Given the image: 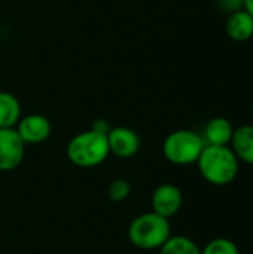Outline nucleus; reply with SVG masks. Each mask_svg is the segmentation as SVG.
Segmentation results:
<instances>
[{"label": "nucleus", "mask_w": 253, "mask_h": 254, "mask_svg": "<svg viewBox=\"0 0 253 254\" xmlns=\"http://www.w3.org/2000/svg\"><path fill=\"white\" fill-rule=\"evenodd\" d=\"M69 161L81 168H92L103 164L110 150L107 143V134L97 129H89L76 134L67 144Z\"/></svg>", "instance_id": "2"}, {"label": "nucleus", "mask_w": 253, "mask_h": 254, "mask_svg": "<svg viewBox=\"0 0 253 254\" xmlns=\"http://www.w3.org/2000/svg\"><path fill=\"white\" fill-rule=\"evenodd\" d=\"M130 243L140 250H160L171 237L170 219L154 211L137 216L127 231Z\"/></svg>", "instance_id": "3"}, {"label": "nucleus", "mask_w": 253, "mask_h": 254, "mask_svg": "<svg viewBox=\"0 0 253 254\" xmlns=\"http://www.w3.org/2000/svg\"><path fill=\"white\" fill-rule=\"evenodd\" d=\"M245 10H248L253 16V0H245Z\"/></svg>", "instance_id": "17"}, {"label": "nucleus", "mask_w": 253, "mask_h": 254, "mask_svg": "<svg viewBox=\"0 0 253 254\" xmlns=\"http://www.w3.org/2000/svg\"><path fill=\"white\" fill-rule=\"evenodd\" d=\"M151 205L154 213L166 219H171L183 205V193L173 183L160 185L151 196Z\"/></svg>", "instance_id": "6"}, {"label": "nucleus", "mask_w": 253, "mask_h": 254, "mask_svg": "<svg viewBox=\"0 0 253 254\" xmlns=\"http://www.w3.org/2000/svg\"><path fill=\"white\" fill-rule=\"evenodd\" d=\"M160 254H201V249L188 237L171 235L160 249Z\"/></svg>", "instance_id": "13"}, {"label": "nucleus", "mask_w": 253, "mask_h": 254, "mask_svg": "<svg viewBox=\"0 0 253 254\" xmlns=\"http://www.w3.org/2000/svg\"><path fill=\"white\" fill-rule=\"evenodd\" d=\"M206 143L200 134L191 129H177L169 134L163 143L164 158L174 165H192L198 161Z\"/></svg>", "instance_id": "4"}, {"label": "nucleus", "mask_w": 253, "mask_h": 254, "mask_svg": "<svg viewBox=\"0 0 253 254\" xmlns=\"http://www.w3.org/2000/svg\"><path fill=\"white\" fill-rule=\"evenodd\" d=\"M227 34L236 42H246L253 37V16L245 9L230 13L227 19Z\"/></svg>", "instance_id": "11"}, {"label": "nucleus", "mask_w": 253, "mask_h": 254, "mask_svg": "<svg viewBox=\"0 0 253 254\" xmlns=\"http://www.w3.org/2000/svg\"><path fill=\"white\" fill-rule=\"evenodd\" d=\"M130 192H131L130 183L127 180H124V179H116L109 185L107 196L113 202H122L130 196Z\"/></svg>", "instance_id": "15"}, {"label": "nucleus", "mask_w": 253, "mask_h": 254, "mask_svg": "<svg viewBox=\"0 0 253 254\" xmlns=\"http://www.w3.org/2000/svg\"><path fill=\"white\" fill-rule=\"evenodd\" d=\"M252 119H253V109H252Z\"/></svg>", "instance_id": "18"}, {"label": "nucleus", "mask_w": 253, "mask_h": 254, "mask_svg": "<svg viewBox=\"0 0 253 254\" xmlns=\"http://www.w3.org/2000/svg\"><path fill=\"white\" fill-rule=\"evenodd\" d=\"M109 150L118 158H133L140 149V138L128 127H115L107 132Z\"/></svg>", "instance_id": "8"}, {"label": "nucleus", "mask_w": 253, "mask_h": 254, "mask_svg": "<svg viewBox=\"0 0 253 254\" xmlns=\"http://www.w3.org/2000/svg\"><path fill=\"white\" fill-rule=\"evenodd\" d=\"M219 7L233 13V12H237L240 9L245 7V0H216Z\"/></svg>", "instance_id": "16"}, {"label": "nucleus", "mask_w": 253, "mask_h": 254, "mask_svg": "<svg viewBox=\"0 0 253 254\" xmlns=\"http://www.w3.org/2000/svg\"><path fill=\"white\" fill-rule=\"evenodd\" d=\"M201 254H240V250L230 238H215L201 249Z\"/></svg>", "instance_id": "14"}, {"label": "nucleus", "mask_w": 253, "mask_h": 254, "mask_svg": "<svg viewBox=\"0 0 253 254\" xmlns=\"http://www.w3.org/2000/svg\"><path fill=\"white\" fill-rule=\"evenodd\" d=\"M25 155V143L15 128H0V171L18 168Z\"/></svg>", "instance_id": "5"}, {"label": "nucleus", "mask_w": 253, "mask_h": 254, "mask_svg": "<svg viewBox=\"0 0 253 254\" xmlns=\"http://www.w3.org/2000/svg\"><path fill=\"white\" fill-rule=\"evenodd\" d=\"M15 129L25 144H37L45 141L51 135L52 125L46 116L31 113L21 118Z\"/></svg>", "instance_id": "7"}, {"label": "nucleus", "mask_w": 253, "mask_h": 254, "mask_svg": "<svg viewBox=\"0 0 253 254\" xmlns=\"http://www.w3.org/2000/svg\"><path fill=\"white\" fill-rule=\"evenodd\" d=\"M234 125L227 118H213L207 122L203 134V140L206 144L212 146H230L233 134H234Z\"/></svg>", "instance_id": "9"}, {"label": "nucleus", "mask_w": 253, "mask_h": 254, "mask_svg": "<svg viewBox=\"0 0 253 254\" xmlns=\"http://www.w3.org/2000/svg\"><path fill=\"white\" fill-rule=\"evenodd\" d=\"M21 119V104L18 98L6 91H0V128H15Z\"/></svg>", "instance_id": "12"}, {"label": "nucleus", "mask_w": 253, "mask_h": 254, "mask_svg": "<svg viewBox=\"0 0 253 254\" xmlns=\"http://www.w3.org/2000/svg\"><path fill=\"white\" fill-rule=\"evenodd\" d=\"M195 164L201 177L213 186L231 185L240 170V161L230 146L206 144Z\"/></svg>", "instance_id": "1"}, {"label": "nucleus", "mask_w": 253, "mask_h": 254, "mask_svg": "<svg viewBox=\"0 0 253 254\" xmlns=\"http://www.w3.org/2000/svg\"><path fill=\"white\" fill-rule=\"evenodd\" d=\"M230 147L240 162L253 165V124L242 125L234 129Z\"/></svg>", "instance_id": "10"}]
</instances>
